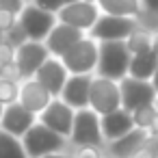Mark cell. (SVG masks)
<instances>
[{
	"mask_svg": "<svg viewBox=\"0 0 158 158\" xmlns=\"http://www.w3.org/2000/svg\"><path fill=\"white\" fill-rule=\"evenodd\" d=\"M130 61H132V52L128 50L126 41H102L100 63L95 74L121 82L130 72Z\"/></svg>",
	"mask_w": 158,
	"mask_h": 158,
	"instance_id": "cell-1",
	"label": "cell"
},
{
	"mask_svg": "<svg viewBox=\"0 0 158 158\" xmlns=\"http://www.w3.org/2000/svg\"><path fill=\"white\" fill-rule=\"evenodd\" d=\"M24 149L28 154V158H41L48 154H56V152H67L69 149V139L61 136L59 132L50 130L44 123H35L24 136H22Z\"/></svg>",
	"mask_w": 158,
	"mask_h": 158,
	"instance_id": "cell-2",
	"label": "cell"
},
{
	"mask_svg": "<svg viewBox=\"0 0 158 158\" xmlns=\"http://www.w3.org/2000/svg\"><path fill=\"white\" fill-rule=\"evenodd\" d=\"M82 145H93V147H102V149L106 145L104 134H102V117L93 108L76 110L69 147H82Z\"/></svg>",
	"mask_w": 158,
	"mask_h": 158,
	"instance_id": "cell-3",
	"label": "cell"
},
{
	"mask_svg": "<svg viewBox=\"0 0 158 158\" xmlns=\"http://www.w3.org/2000/svg\"><path fill=\"white\" fill-rule=\"evenodd\" d=\"M61 59L65 67L69 69V74H95L98 63H100V41L87 35L72 50H67Z\"/></svg>",
	"mask_w": 158,
	"mask_h": 158,
	"instance_id": "cell-4",
	"label": "cell"
},
{
	"mask_svg": "<svg viewBox=\"0 0 158 158\" xmlns=\"http://www.w3.org/2000/svg\"><path fill=\"white\" fill-rule=\"evenodd\" d=\"M100 15H102V9H100V5L95 0H76V2L65 5L56 13L59 22L69 24V26H74V28H78V31H82L87 35L98 24Z\"/></svg>",
	"mask_w": 158,
	"mask_h": 158,
	"instance_id": "cell-5",
	"label": "cell"
},
{
	"mask_svg": "<svg viewBox=\"0 0 158 158\" xmlns=\"http://www.w3.org/2000/svg\"><path fill=\"white\" fill-rule=\"evenodd\" d=\"M89 108H93L100 117L121 108V87H119V82L95 74L93 82H91Z\"/></svg>",
	"mask_w": 158,
	"mask_h": 158,
	"instance_id": "cell-6",
	"label": "cell"
},
{
	"mask_svg": "<svg viewBox=\"0 0 158 158\" xmlns=\"http://www.w3.org/2000/svg\"><path fill=\"white\" fill-rule=\"evenodd\" d=\"M59 24L56 13L44 11L39 9L35 2H28L24 7V11L20 13V26L24 28V33L28 35V39L33 41H46V37L50 35V31Z\"/></svg>",
	"mask_w": 158,
	"mask_h": 158,
	"instance_id": "cell-7",
	"label": "cell"
},
{
	"mask_svg": "<svg viewBox=\"0 0 158 158\" xmlns=\"http://www.w3.org/2000/svg\"><path fill=\"white\" fill-rule=\"evenodd\" d=\"M119 87H121V108H126L130 113H134L141 106L156 104V100H158V93H156L152 80H139V78L126 76L119 82Z\"/></svg>",
	"mask_w": 158,
	"mask_h": 158,
	"instance_id": "cell-8",
	"label": "cell"
},
{
	"mask_svg": "<svg viewBox=\"0 0 158 158\" xmlns=\"http://www.w3.org/2000/svg\"><path fill=\"white\" fill-rule=\"evenodd\" d=\"M136 28V20L134 18H119V15H108L102 13L98 24L91 28V37L95 41H126L130 37V33Z\"/></svg>",
	"mask_w": 158,
	"mask_h": 158,
	"instance_id": "cell-9",
	"label": "cell"
},
{
	"mask_svg": "<svg viewBox=\"0 0 158 158\" xmlns=\"http://www.w3.org/2000/svg\"><path fill=\"white\" fill-rule=\"evenodd\" d=\"M39 123L48 126L50 130L59 132L61 136L69 139L72 136V130H74V119H76V108H72L69 104H65L61 98H54L50 102V106L39 113Z\"/></svg>",
	"mask_w": 158,
	"mask_h": 158,
	"instance_id": "cell-10",
	"label": "cell"
},
{
	"mask_svg": "<svg viewBox=\"0 0 158 158\" xmlns=\"http://www.w3.org/2000/svg\"><path fill=\"white\" fill-rule=\"evenodd\" d=\"M50 50L46 46V41H33L28 39L26 44H22L20 48H15V63L22 72V78H35V74L39 72V67L50 59Z\"/></svg>",
	"mask_w": 158,
	"mask_h": 158,
	"instance_id": "cell-11",
	"label": "cell"
},
{
	"mask_svg": "<svg viewBox=\"0 0 158 158\" xmlns=\"http://www.w3.org/2000/svg\"><path fill=\"white\" fill-rule=\"evenodd\" d=\"M95 74H72L61 91V100L69 104L76 110L89 108V98H91V82Z\"/></svg>",
	"mask_w": 158,
	"mask_h": 158,
	"instance_id": "cell-12",
	"label": "cell"
},
{
	"mask_svg": "<svg viewBox=\"0 0 158 158\" xmlns=\"http://www.w3.org/2000/svg\"><path fill=\"white\" fill-rule=\"evenodd\" d=\"M37 121H39V119H37L35 113H31L24 104L15 102V104H9V106L5 108V115H2V121H0V128L7 130V132L13 134V136H18V139H22Z\"/></svg>",
	"mask_w": 158,
	"mask_h": 158,
	"instance_id": "cell-13",
	"label": "cell"
},
{
	"mask_svg": "<svg viewBox=\"0 0 158 158\" xmlns=\"http://www.w3.org/2000/svg\"><path fill=\"white\" fill-rule=\"evenodd\" d=\"M69 76H72L69 69L65 67L63 59H59V56H50V59L39 67V72L35 74V78H37L54 98L61 95V91H63V87H65V82H67Z\"/></svg>",
	"mask_w": 158,
	"mask_h": 158,
	"instance_id": "cell-14",
	"label": "cell"
},
{
	"mask_svg": "<svg viewBox=\"0 0 158 158\" xmlns=\"http://www.w3.org/2000/svg\"><path fill=\"white\" fill-rule=\"evenodd\" d=\"M52 100H54V95L37 78H26L20 82V104H24L37 117H39V113H44L50 106Z\"/></svg>",
	"mask_w": 158,
	"mask_h": 158,
	"instance_id": "cell-15",
	"label": "cell"
},
{
	"mask_svg": "<svg viewBox=\"0 0 158 158\" xmlns=\"http://www.w3.org/2000/svg\"><path fill=\"white\" fill-rule=\"evenodd\" d=\"M87 37V33H82V31H78V28H74V26H69V24H63V22H59L52 31H50V35L46 37V46H48V50H50V54L52 56H63L67 50H72L80 39H85Z\"/></svg>",
	"mask_w": 158,
	"mask_h": 158,
	"instance_id": "cell-16",
	"label": "cell"
},
{
	"mask_svg": "<svg viewBox=\"0 0 158 158\" xmlns=\"http://www.w3.org/2000/svg\"><path fill=\"white\" fill-rule=\"evenodd\" d=\"M136 126H134L132 113L126 110V108H117V110H113L108 115H102V134H104V141L106 143L126 136Z\"/></svg>",
	"mask_w": 158,
	"mask_h": 158,
	"instance_id": "cell-17",
	"label": "cell"
},
{
	"mask_svg": "<svg viewBox=\"0 0 158 158\" xmlns=\"http://www.w3.org/2000/svg\"><path fill=\"white\" fill-rule=\"evenodd\" d=\"M147 136H149L147 130H139V128H134V130L128 132L126 136L106 143V145H104V154H106L108 158H130L139 147L145 145Z\"/></svg>",
	"mask_w": 158,
	"mask_h": 158,
	"instance_id": "cell-18",
	"label": "cell"
},
{
	"mask_svg": "<svg viewBox=\"0 0 158 158\" xmlns=\"http://www.w3.org/2000/svg\"><path fill=\"white\" fill-rule=\"evenodd\" d=\"M156 69H158V52L149 50V52H143V54H132L128 76L139 78V80H152Z\"/></svg>",
	"mask_w": 158,
	"mask_h": 158,
	"instance_id": "cell-19",
	"label": "cell"
},
{
	"mask_svg": "<svg viewBox=\"0 0 158 158\" xmlns=\"http://www.w3.org/2000/svg\"><path fill=\"white\" fill-rule=\"evenodd\" d=\"M100 5L102 13L108 15H119V18H139V13L143 11L141 0H95Z\"/></svg>",
	"mask_w": 158,
	"mask_h": 158,
	"instance_id": "cell-20",
	"label": "cell"
},
{
	"mask_svg": "<svg viewBox=\"0 0 158 158\" xmlns=\"http://www.w3.org/2000/svg\"><path fill=\"white\" fill-rule=\"evenodd\" d=\"M126 46L132 54H143V52H149L154 48V33H149L147 28L139 26L136 22V28L130 33V37L126 39Z\"/></svg>",
	"mask_w": 158,
	"mask_h": 158,
	"instance_id": "cell-21",
	"label": "cell"
},
{
	"mask_svg": "<svg viewBox=\"0 0 158 158\" xmlns=\"http://www.w3.org/2000/svg\"><path fill=\"white\" fill-rule=\"evenodd\" d=\"M0 158H28L22 139L0 128Z\"/></svg>",
	"mask_w": 158,
	"mask_h": 158,
	"instance_id": "cell-22",
	"label": "cell"
},
{
	"mask_svg": "<svg viewBox=\"0 0 158 158\" xmlns=\"http://www.w3.org/2000/svg\"><path fill=\"white\" fill-rule=\"evenodd\" d=\"M156 113H158L156 104H149V106H141V108H136V110L132 113L134 126H136L139 130H147V132H149V128H152V123H154V119H156Z\"/></svg>",
	"mask_w": 158,
	"mask_h": 158,
	"instance_id": "cell-23",
	"label": "cell"
},
{
	"mask_svg": "<svg viewBox=\"0 0 158 158\" xmlns=\"http://www.w3.org/2000/svg\"><path fill=\"white\" fill-rule=\"evenodd\" d=\"M15 102H20V82L0 78V104L9 106Z\"/></svg>",
	"mask_w": 158,
	"mask_h": 158,
	"instance_id": "cell-24",
	"label": "cell"
},
{
	"mask_svg": "<svg viewBox=\"0 0 158 158\" xmlns=\"http://www.w3.org/2000/svg\"><path fill=\"white\" fill-rule=\"evenodd\" d=\"M136 22H139V26H143V28H147L149 33L158 35V11H147V9H143V11L139 13Z\"/></svg>",
	"mask_w": 158,
	"mask_h": 158,
	"instance_id": "cell-25",
	"label": "cell"
},
{
	"mask_svg": "<svg viewBox=\"0 0 158 158\" xmlns=\"http://www.w3.org/2000/svg\"><path fill=\"white\" fill-rule=\"evenodd\" d=\"M72 158H102L104 149L102 147H93V145H82V147H69Z\"/></svg>",
	"mask_w": 158,
	"mask_h": 158,
	"instance_id": "cell-26",
	"label": "cell"
},
{
	"mask_svg": "<svg viewBox=\"0 0 158 158\" xmlns=\"http://www.w3.org/2000/svg\"><path fill=\"white\" fill-rule=\"evenodd\" d=\"M0 78L13 80V82H22V80H24V78H22V72H20V67H18V63H15V59L9 61V63H5V65H0Z\"/></svg>",
	"mask_w": 158,
	"mask_h": 158,
	"instance_id": "cell-27",
	"label": "cell"
},
{
	"mask_svg": "<svg viewBox=\"0 0 158 158\" xmlns=\"http://www.w3.org/2000/svg\"><path fill=\"white\" fill-rule=\"evenodd\" d=\"M20 24V15L13 13V11H7V9H0V33H9L11 28H15Z\"/></svg>",
	"mask_w": 158,
	"mask_h": 158,
	"instance_id": "cell-28",
	"label": "cell"
},
{
	"mask_svg": "<svg viewBox=\"0 0 158 158\" xmlns=\"http://www.w3.org/2000/svg\"><path fill=\"white\" fill-rule=\"evenodd\" d=\"M5 41H7L9 46H13V48H20L22 44H26V41H28V35H26V33H24V28L18 24L15 28H11V31L5 35Z\"/></svg>",
	"mask_w": 158,
	"mask_h": 158,
	"instance_id": "cell-29",
	"label": "cell"
},
{
	"mask_svg": "<svg viewBox=\"0 0 158 158\" xmlns=\"http://www.w3.org/2000/svg\"><path fill=\"white\" fill-rule=\"evenodd\" d=\"M33 2L39 7V9H44V11H50V13H59L67 2L65 0H33Z\"/></svg>",
	"mask_w": 158,
	"mask_h": 158,
	"instance_id": "cell-30",
	"label": "cell"
},
{
	"mask_svg": "<svg viewBox=\"0 0 158 158\" xmlns=\"http://www.w3.org/2000/svg\"><path fill=\"white\" fill-rule=\"evenodd\" d=\"M28 2H24V0H0V9H7V11H13V13H22L24 7Z\"/></svg>",
	"mask_w": 158,
	"mask_h": 158,
	"instance_id": "cell-31",
	"label": "cell"
},
{
	"mask_svg": "<svg viewBox=\"0 0 158 158\" xmlns=\"http://www.w3.org/2000/svg\"><path fill=\"white\" fill-rule=\"evenodd\" d=\"M13 59H15V48L9 46L7 41H2L0 44V65H5V63H9Z\"/></svg>",
	"mask_w": 158,
	"mask_h": 158,
	"instance_id": "cell-32",
	"label": "cell"
},
{
	"mask_svg": "<svg viewBox=\"0 0 158 158\" xmlns=\"http://www.w3.org/2000/svg\"><path fill=\"white\" fill-rule=\"evenodd\" d=\"M130 158H158V156H156V154H154L147 145H143V147H139V149H136Z\"/></svg>",
	"mask_w": 158,
	"mask_h": 158,
	"instance_id": "cell-33",
	"label": "cell"
},
{
	"mask_svg": "<svg viewBox=\"0 0 158 158\" xmlns=\"http://www.w3.org/2000/svg\"><path fill=\"white\" fill-rule=\"evenodd\" d=\"M141 5L147 11H158V0H141Z\"/></svg>",
	"mask_w": 158,
	"mask_h": 158,
	"instance_id": "cell-34",
	"label": "cell"
},
{
	"mask_svg": "<svg viewBox=\"0 0 158 158\" xmlns=\"http://www.w3.org/2000/svg\"><path fill=\"white\" fill-rule=\"evenodd\" d=\"M41 158H72V152H56V154H48V156H41Z\"/></svg>",
	"mask_w": 158,
	"mask_h": 158,
	"instance_id": "cell-35",
	"label": "cell"
},
{
	"mask_svg": "<svg viewBox=\"0 0 158 158\" xmlns=\"http://www.w3.org/2000/svg\"><path fill=\"white\" fill-rule=\"evenodd\" d=\"M149 134H152V136H158V113H156V119H154V123H152V128H149Z\"/></svg>",
	"mask_w": 158,
	"mask_h": 158,
	"instance_id": "cell-36",
	"label": "cell"
},
{
	"mask_svg": "<svg viewBox=\"0 0 158 158\" xmlns=\"http://www.w3.org/2000/svg\"><path fill=\"white\" fill-rule=\"evenodd\" d=\"M152 85H154V89H156V93H158V69H156V74H154V78H152Z\"/></svg>",
	"mask_w": 158,
	"mask_h": 158,
	"instance_id": "cell-37",
	"label": "cell"
},
{
	"mask_svg": "<svg viewBox=\"0 0 158 158\" xmlns=\"http://www.w3.org/2000/svg\"><path fill=\"white\" fill-rule=\"evenodd\" d=\"M154 52H158V35H154V48H152Z\"/></svg>",
	"mask_w": 158,
	"mask_h": 158,
	"instance_id": "cell-38",
	"label": "cell"
},
{
	"mask_svg": "<svg viewBox=\"0 0 158 158\" xmlns=\"http://www.w3.org/2000/svg\"><path fill=\"white\" fill-rule=\"evenodd\" d=\"M5 108H7L5 104H0V121H2V115H5Z\"/></svg>",
	"mask_w": 158,
	"mask_h": 158,
	"instance_id": "cell-39",
	"label": "cell"
},
{
	"mask_svg": "<svg viewBox=\"0 0 158 158\" xmlns=\"http://www.w3.org/2000/svg\"><path fill=\"white\" fill-rule=\"evenodd\" d=\"M5 41V33H0V44H2Z\"/></svg>",
	"mask_w": 158,
	"mask_h": 158,
	"instance_id": "cell-40",
	"label": "cell"
},
{
	"mask_svg": "<svg viewBox=\"0 0 158 158\" xmlns=\"http://www.w3.org/2000/svg\"><path fill=\"white\" fill-rule=\"evenodd\" d=\"M24 2H33V0H24Z\"/></svg>",
	"mask_w": 158,
	"mask_h": 158,
	"instance_id": "cell-41",
	"label": "cell"
},
{
	"mask_svg": "<svg viewBox=\"0 0 158 158\" xmlns=\"http://www.w3.org/2000/svg\"><path fill=\"white\" fill-rule=\"evenodd\" d=\"M156 108H158V100H156Z\"/></svg>",
	"mask_w": 158,
	"mask_h": 158,
	"instance_id": "cell-42",
	"label": "cell"
},
{
	"mask_svg": "<svg viewBox=\"0 0 158 158\" xmlns=\"http://www.w3.org/2000/svg\"><path fill=\"white\" fill-rule=\"evenodd\" d=\"M102 158H108V156H106V154H104V156H102Z\"/></svg>",
	"mask_w": 158,
	"mask_h": 158,
	"instance_id": "cell-43",
	"label": "cell"
}]
</instances>
